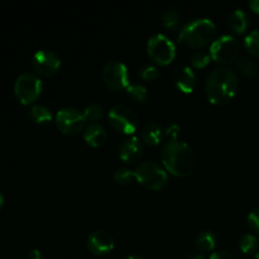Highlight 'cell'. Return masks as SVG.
Instances as JSON below:
<instances>
[{
    "mask_svg": "<svg viewBox=\"0 0 259 259\" xmlns=\"http://www.w3.org/2000/svg\"><path fill=\"white\" fill-rule=\"evenodd\" d=\"M217 27L209 18H196L182 25L179 39L190 47L199 48L214 40Z\"/></svg>",
    "mask_w": 259,
    "mask_h": 259,
    "instance_id": "3",
    "label": "cell"
},
{
    "mask_svg": "<svg viewBox=\"0 0 259 259\" xmlns=\"http://www.w3.org/2000/svg\"><path fill=\"white\" fill-rule=\"evenodd\" d=\"M3 204H4V197H3V195H2V192H0V209H2V206H3Z\"/></svg>",
    "mask_w": 259,
    "mask_h": 259,
    "instance_id": "36",
    "label": "cell"
},
{
    "mask_svg": "<svg viewBox=\"0 0 259 259\" xmlns=\"http://www.w3.org/2000/svg\"><path fill=\"white\" fill-rule=\"evenodd\" d=\"M124 259H144V258L141 257V255H128V257H125Z\"/></svg>",
    "mask_w": 259,
    "mask_h": 259,
    "instance_id": "34",
    "label": "cell"
},
{
    "mask_svg": "<svg viewBox=\"0 0 259 259\" xmlns=\"http://www.w3.org/2000/svg\"><path fill=\"white\" fill-rule=\"evenodd\" d=\"M237 68L247 77H255L258 75V66L247 56H239L235 61Z\"/></svg>",
    "mask_w": 259,
    "mask_h": 259,
    "instance_id": "20",
    "label": "cell"
},
{
    "mask_svg": "<svg viewBox=\"0 0 259 259\" xmlns=\"http://www.w3.org/2000/svg\"><path fill=\"white\" fill-rule=\"evenodd\" d=\"M42 80L33 72H23L14 83V94L24 105H29L38 99L42 93Z\"/></svg>",
    "mask_w": 259,
    "mask_h": 259,
    "instance_id": "6",
    "label": "cell"
},
{
    "mask_svg": "<svg viewBox=\"0 0 259 259\" xmlns=\"http://www.w3.org/2000/svg\"><path fill=\"white\" fill-rule=\"evenodd\" d=\"M239 248L245 254L255 252V249L258 248V238L252 233H244L239 238Z\"/></svg>",
    "mask_w": 259,
    "mask_h": 259,
    "instance_id": "23",
    "label": "cell"
},
{
    "mask_svg": "<svg viewBox=\"0 0 259 259\" xmlns=\"http://www.w3.org/2000/svg\"><path fill=\"white\" fill-rule=\"evenodd\" d=\"M249 7H250V9L253 10V12L259 14V0H250Z\"/></svg>",
    "mask_w": 259,
    "mask_h": 259,
    "instance_id": "33",
    "label": "cell"
},
{
    "mask_svg": "<svg viewBox=\"0 0 259 259\" xmlns=\"http://www.w3.org/2000/svg\"><path fill=\"white\" fill-rule=\"evenodd\" d=\"M114 180H115L116 184L121 185V186H125V185H129L136 176H134V171L126 168V167H120V168L116 169L114 172Z\"/></svg>",
    "mask_w": 259,
    "mask_h": 259,
    "instance_id": "25",
    "label": "cell"
},
{
    "mask_svg": "<svg viewBox=\"0 0 259 259\" xmlns=\"http://www.w3.org/2000/svg\"><path fill=\"white\" fill-rule=\"evenodd\" d=\"M210 60H211V56H210V52H206V51H195L191 55V63L196 68H202L207 66Z\"/></svg>",
    "mask_w": 259,
    "mask_h": 259,
    "instance_id": "26",
    "label": "cell"
},
{
    "mask_svg": "<svg viewBox=\"0 0 259 259\" xmlns=\"http://www.w3.org/2000/svg\"><path fill=\"white\" fill-rule=\"evenodd\" d=\"M161 22L167 29H177L180 27V23H181V13L176 9H167L166 12L162 13Z\"/></svg>",
    "mask_w": 259,
    "mask_h": 259,
    "instance_id": "21",
    "label": "cell"
},
{
    "mask_svg": "<svg viewBox=\"0 0 259 259\" xmlns=\"http://www.w3.org/2000/svg\"><path fill=\"white\" fill-rule=\"evenodd\" d=\"M109 124L115 131L132 136L137 131L139 124L138 115L131 106L125 104H116L108 114Z\"/></svg>",
    "mask_w": 259,
    "mask_h": 259,
    "instance_id": "5",
    "label": "cell"
},
{
    "mask_svg": "<svg viewBox=\"0 0 259 259\" xmlns=\"http://www.w3.org/2000/svg\"><path fill=\"white\" fill-rule=\"evenodd\" d=\"M244 46L250 55L259 57V29H254L244 38Z\"/></svg>",
    "mask_w": 259,
    "mask_h": 259,
    "instance_id": "24",
    "label": "cell"
},
{
    "mask_svg": "<svg viewBox=\"0 0 259 259\" xmlns=\"http://www.w3.org/2000/svg\"><path fill=\"white\" fill-rule=\"evenodd\" d=\"M159 70L153 65H144L139 70V77L144 81H154L159 77Z\"/></svg>",
    "mask_w": 259,
    "mask_h": 259,
    "instance_id": "28",
    "label": "cell"
},
{
    "mask_svg": "<svg viewBox=\"0 0 259 259\" xmlns=\"http://www.w3.org/2000/svg\"><path fill=\"white\" fill-rule=\"evenodd\" d=\"M136 180L144 187L151 190H161L168 181L166 168L156 161H143L134 169Z\"/></svg>",
    "mask_w": 259,
    "mask_h": 259,
    "instance_id": "4",
    "label": "cell"
},
{
    "mask_svg": "<svg viewBox=\"0 0 259 259\" xmlns=\"http://www.w3.org/2000/svg\"><path fill=\"white\" fill-rule=\"evenodd\" d=\"M126 93L129 98L136 103H144L148 99V90L142 83H129Z\"/></svg>",
    "mask_w": 259,
    "mask_h": 259,
    "instance_id": "22",
    "label": "cell"
},
{
    "mask_svg": "<svg viewBox=\"0 0 259 259\" xmlns=\"http://www.w3.org/2000/svg\"><path fill=\"white\" fill-rule=\"evenodd\" d=\"M147 53L156 63L166 66L174 61L176 56V46L167 35L157 33L147 42Z\"/></svg>",
    "mask_w": 259,
    "mask_h": 259,
    "instance_id": "7",
    "label": "cell"
},
{
    "mask_svg": "<svg viewBox=\"0 0 259 259\" xmlns=\"http://www.w3.org/2000/svg\"><path fill=\"white\" fill-rule=\"evenodd\" d=\"M114 244H115V242H114L113 235L103 229L94 230L93 233H90L88 240H86L88 249L95 255L108 254L109 252L113 250Z\"/></svg>",
    "mask_w": 259,
    "mask_h": 259,
    "instance_id": "12",
    "label": "cell"
},
{
    "mask_svg": "<svg viewBox=\"0 0 259 259\" xmlns=\"http://www.w3.org/2000/svg\"><path fill=\"white\" fill-rule=\"evenodd\" d=\"M228 25L235 33H244L249 25V18L247 13L242 9H235L228 18Z\"/></svg>",
    "mask_w": 259,
    "mask_h": 259,
    "instance_id": "17",
    "label": "cell"
},
{
    "mask_svg": "<svg viewBox=\"0 0 259 259\" xmlns=\"http://www.w3.org/2000/svg\"><path fill=\"white\" fill-rule=\"evenodd\" d=\"M217 244V235L211 230H204L199 233L195 240V245L200 252H210L215 248Z\"/></svg>",
    "mask_w": 259,
    "mask_h": 259,
    "instance_id": "19",
    "label": "cell"
},
{
    "mask_svg": "<svg viewBox=\"0 0 259 259\" xmlns=\"http://www.w3.org/2000/svg\"><path fill=\"white\" fill-rule=\"evenodd\" d=\"M141 138L149 146H158L163 139V128L158 123L149 121L142 126Z\"/></svg>",
    "mask_w": 259,
    "mask_h": 259,
    "instance_id": "16",
    "label": "cell"
},
{
    "mask_svg": "<svg viewBox=\"0 0 259 259\" xmlns=\"http://www.w3.org/2000/svg\"><path fill=\"white\" fill-rule=\"evenodd\" d=\"M25 259H45V255L39 249H32L28 252Z\"/></svg>",
    "mask_w": 259,
    "mask_h": 259,
    "instance_id": "32",
    "label": "cell"
},
{
    "mask_svg": "<svg viewBox=\"0 0 259 259\" xmlns=\"http://www.w3.org/2000/svg\"><path fill=\"white\" fill-rule=\"evenodd\" d=\"M166 134L168 137H171V141H174V139H177V137H179V133H180V126L177 125L176 123H169L168 125H167L166 128Z\"/></svg>",
    "mask_w": 259,
    "mask_h": 259,
    "instance_id": "30",
    "label": "cell"
},
{
    "mask_svg": "<svg viewBox=\"0 0 259 259\" xmlns=\"http://www.w3.org/2000/svg\"><path fill=\"white\" fill-rule=\"evenodd\" d=\"M189 259H205V257L201 254H197V255H194V257H190Z\"/></svg>",
    "mask_w": 259,
    "mask_h": 259,
    "instance_id": "35",
    "label": "cell"
},
{
    "mask_svg": "<svg viewBox=\"0 0 259 259\" xmlns=\"http://www.w3.org/2000/svg\"><path fill=\"white\" fill-rule=\"evenodd\" d=\"M210 56L219 63H230L238 60L240 45L237 38L232 34H223L214 39L210 46Z\"/></svg>",
    "mask_w": 259,
    "mask_h": 259,
    "instance_id": "8",
    "label": "cell"
},
{
    "mask_svg": "<svg viewBox=\"0 0 259 259\" xmlns=\"http://www.w3.org/2000/svg\"><path fill=\"white\" fill-rule=\"evenodd\" d=\"M207 259H235V257L227 250H217V252L211 253V255Z\"/></svg>",
    "mask_w": 259,
    "mask_h": 259,
    "instance_id": "31",
    "label": "cell"
},
{
    "mask_svg": "<svg viewBox=\"0 0 259 259\" xmlns=\"http://www.w3.org/2000/svg\"><path fill=\"white\" fill-rule=\"evenodd\" d=\"M172 80H174L175 86L180 91L186 94L192 93L197 82L196 73L187 65L177 66L174 71V75H172Z\"/></svg>",
    "mask_w": 259,
    "mask_h": 259,
    "instance_id": "13",
    "label": "cell"
},
{
    "mask_svg": "<svg viewBox=\"0 0 259 259\" xmlns=\"http://www.w3.org/2000/svg\"><path fill=\"white\" fill-rule=\"evenodd\" d=\"M101 76H103L104 82L111 90L120 91L129 86L128 67L120 61L113 60L106 62L103 67Z\"/></svg>",
    "mask_w": 259,
    "mask_h": 259,
    "instance_id": "10",
    "label": "cell"
},
{
    "mask_svg": "<svg viewBox=\"0 0 259 259\" xmlns=\"http://www.w3.org/2000/svg\"><path fill=\"white\" fill-rule=\"evenodd\" d=\"M248 224L254 232L259 233V206L253 209L248 215Z\"/></svg>",
    "mask_w": 259,
    "mask_h": 259,
    "instance_id": "29",
    "label": "cell"
},
{
    "mask_svg": "<svg viewBox=\"0 0 259 259\" xmlns=\"http://www.w3.org/2000/svg\"><path fill=\"white\" fill-rule=\"evenodd\" d=\"M83 114L86 116V120L90 121H96L103 116L104 109L100 104L98 103H91L89 105H86L85 110H83Z\"/></svg>",
    "mask_w": 259,
    "mask_h": 259,
    "instance_id": "27",
    "label": "cell"
},
{
    "mask_svg": "<svg viewBox=\"0 0 259 259\" xmlns=\"http://www.w3.org/2000/svg\"><path fill=\"white\" fill-rule=\"evenodd\" d=\"M108 133L101 124L90 123L83 129V139L91 147H101L106 142Z\"/></svg>",
    "mask_w": 259,
    "mask_h": 259,
    "instance_id": "15",
    "label": "cell"
},
{
    "mask_svg": "<svg viewBox=\"0 0 259 259\" xmlns=\"http://www.w3.org/2000/svg\"><path fill=\"white\" fill-rule=\"evenodd\" d=\"M56 126L58 131L63 134L73 136L80 132H82L86 128V116L83 111L78 110L77 108L67 106L62 108L57 111L55 116Z\"/></svg>",
    "mask_w": 259,
    "mask_h": 259,
    "instance_id": "9",
    "label": "cell"
},
{
    "mask_svg": "<svg viewBox=\"0 0 259 259\" xmlns=\"http://www.w3.org/2000/svg\"><path fill=\"white\" fill-rule=\"evenodd\" d=\"M32 66L39 75L52 76L61 66V57L52 50H39L32 58Z\"/></svg>",
    "mask_w": 259,
    "mask_h": 259,
    "instance_id": "11",
    "label": "cell"
},
{
    "mask_svg": "<svg viewBox=\"0 0 259 259\" xmlns=\"http://www.w3.org/2000/svg\"><path fill=\"white\" fill-rule=\"evenodd\" d=\"M161 158L167 172L179 177L189 176L196 166V154L186 142L168 141L161 151Z\"/></svg>",
    "mask_w": 259,
    "mask_h": 259,
    "instance_id": "1",
    "label": "cell"
},
{
    "mask_svg": "<svg viewBox=\"0 0 259 259\" xmlns=\"http://www.w3.org/2000/svg\"><path fill=\"white\" fill-rule=\"evenodd\" d=\"M28 115L32 121L37 124H46L52 120V111L50 108L42 104H34L30 106Z\"/></svg>",
    "mask_w": 259,
    "mask_h": 259,
    "instance_id": "18",
    "label": "cell"
},
{
    "mask_svg": "<svg viewBox=\"0 0 259 259\" xmlns=\"http://www.w3.org/2000/svg\"><path fill=\"white\" fill-rule=\"evenodd\" d=\"M239 88L238 75L227 66L215 67L207 75L205 93L212 104H224L233 99Z\"/></svg>",
    "mask_w": 259,
    "mask_h": 259,
    "instance_id": "2",
    "label": "cell"
},
{
    "mask_svg": "<svg viewBox=\"0 0 259 259\" xmlns=\"http://www.w3.org/2000/svg\"><path fill=\"white\" fill-rule=\"evenodd\" d=\"M143 152V144L136 136H129L124 139L119 147V157L126 163H132L141 158Z\"/></svg>",
    "mask_w": 259,
    "mask_h": 259,
    "instance_id": "14",
    "label": "cell"
},
{
    "mask_svg": "<svg viewBox=\"0 0 259 259\" xmlns=\"http://www.w3.org/2000/svg\"><path fill=\"white\" fill-rule=\"evenodd\" d=\"M254 259H259V252L255 253V255H254Z\"/></svg>",
    "mask_w": 259,
    "mask_h": 259,
    "instance_id": "37",
    "label": "cell"
}]
</instances>
